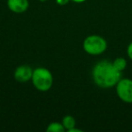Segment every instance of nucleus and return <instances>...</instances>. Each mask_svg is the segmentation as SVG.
<instances>
[{
    "mask_svg": "<svg viewBox=\"0 0 132 132\" xmlns=\"http://www.w3.org/2000/svg\"><path fill=\"white\" fill-rule=\"evenodd\" d=\"M92 79L94 83L100 88H112L121 79V72L114 67L112 62L102 60L94 65L92 69Z\"/></svg>",
    "mask_w": 132,
    "mask_h": 132,
    "instance_id": "1",
    "label": "nucleus"
},
{
    "mask_svg": "<svg viewBox=\"0 0 132 132\" xmlns=\"http://www.w3.org/2000/svg\"><path fill=\"white\" fill-rule=\"evenodd\" d=\"M31 81L37 90L44 92H48L52 88L53 78L52 72L47 68L37 67L33 71Z\"/></svg>",
    "mask_w": 132,
    "mask_h": 132,
    "instance_id": "2",
    "label": "nucleus"
},
{
    "mask_svg": "<svg viewBox=\"0 0 132 132\" xmlns=\"http://www.w3.org/2000/svg\"><path fill=\"white\" fill-rule=\"evenodd\" d=\"M108 43L104 37L98 35L87 36L82 43V48L86 53L90 55H101L107 50Z\"/></svg>",
    "mask_w": 132,
    "mask_h": 132,
    "instance_id": "3",
    "label": "nucleus"
},
{
    "mask_svg": "<svg viewBox=\"0 0 132 132\" xmlns=\"http://www.w3.org/2000/svg\"><path fill=\"white\" fill-rule=\"evenodd\" d=\"M119 99L125 103H132V80L121 78L115 86Z\"/></svg>",
    "mask_w": 132,
    "mask_h": 132,
    "instance_id": "4",
    "label": "nucleus"
},
{
    "mask_svg": "<svg viewBox=\"0 0 132 132\" xmlns=\"http://www.w3.org/2000/svg\"><path fill=\"white\" fill-rule=\"evenodd\" d=\"M33 71L29 65H20L16 67L14 72V77L15 81L21 83L27 82L28 81L32 79Z\"/></svg>",
    "mask_w": 132,
    "mask_h": 132,
    "instance_id": "5",
    "label": "nucleus"
},
{
    "mask_svg": "<svg viewBox=\"0 0 132 132\" xmlns=\"http://www.w3.org/2000/svg\"><path fill=\"white\" fill-rule=\"evenodd\" d=\"M7 6L13 13L22 14L29 7V0H7Z\"/></svg>",
    "mask_w": 132,
    "mask_h": 132,
    "instance_id": "6",
    "label": "nucleus"
},
{
    "mask_svg": "<svg viewBox=\"0 0 132 132\" xmlns=\"http://www.w3.org/2000/svg\"><path fill=\"white\" fill-rule=\"evenodd\" d=\"M112 63H113L114 67L120 72H122L127 68V65H128L127 60L124 57H117L113 60Z\"/></svg>",
    "mask_w": 132,
    "mask_h": 132,
    "instance_id": "7",
    "label": "nucleus"
},
{
    "mask_svg": "<svg viewBox=\"0 0 132 132\" xmlns=\"http://www.w3.org/2000/svg\"><path fill=\"white\" fill-rule=\"evenodd\" d=\"M62 125H63L65 130H67V131L76 126V120L72 115L64 116L62 120Z\"/></svg>",
    "mask_w": 132,
    "mask_h": 132,
    "instance_id": "8",
    "label": "nucleus"
},
{
    "mask_svg": "<svg viewBox=\"0 0 132 132\" xmlns=\"http://www.w3.org/2000/svg\"><path fill=\"white\" fill-rule=\"evenodd\" d=\"M46 131L47 132H64L65 128H64L62 123L60 122H51L46 128Z\"/></svg>",
    "mask_w": 132,
    "mask_h": 132,
    "instance_id": "9",
    "label": "nucleus"
},
{
    "mask_svg": "<svg viewBox=\"0 0 132 132\" xmlns=\"http://www.w3.org/2000/svg\"><path fill=\"white\" fill-rule=\"evenodd\" d=\"M127 54H128V57L132 61V42L129 43L127 47Z\"/></svg>",
    "mask_w": 132,
    "mask_h": 132,
    "instance_id": "10",
    "label": "nucleus"
},
{
    "mask_svg": "<svg viewBox=\"0 0 132 132\" xmlns=\"http://www.w3.org/2000/svg\"><path fill=\"white\" fill-rule=\"evenodd\" d=\"M70 2V0H56V3L59 6H65Z\"/></svg>",
    "mask_w": 132,
    "mask_h": 132,
    "instance_id": "11",
    "label": "nucleus"
},
{
    "mask_svg": "<svg viewBox=\"0 0 132 132\" xmlns=\"http://www.w3.org/2000/svg\"><path fill=\"white\" fill-rule=\"evenodd\" d=\"M68 132H82V130L80 129V128H76L75 127L72 128H71L70 130H68Z\"/></svg>",
    "mask_w": 132,
    "mask_h": 132,
    "instance_id": "12",
    "label": "nucleus"
},
{
    "mask_svg": "<svg viewBox=\"0 0 132 132\" xmlns=\"http://www.w3.org/2000/svg\"><path fill=\"white\" fill-rule=\"evenodd\" d=\"M72 2H74V3H78V4H80V3H83V2H85L86 0H72Z\"/></svg>",
    "mask_w": 132,
    "mask_h": 132,
    "instance_id": "13",
    "label": "nucleus"
},
{
    "mask_svg": "<svg viewBox=\"0 0 132 132\" xmlns=\"http://www.w3.org/2000/svg\"><path fill=\"white\" fill-rule=\"evenodd\" d=\"M40 2H43V3H45V2H47L48 0H39Z\"/></svg>",
    "mask_w": 132,
    "mask_h": 132,
    "instance_id": "14",
    "label": "nucleus"
}]
</instances>
